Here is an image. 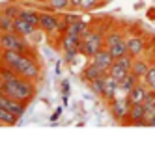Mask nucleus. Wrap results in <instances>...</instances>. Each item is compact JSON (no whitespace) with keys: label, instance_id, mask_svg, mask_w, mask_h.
Here are the masks:
<instances>
[{"label":"nucleus","instance_id":"f257e3e1","mask_svg":"<svg viewBox=\"0 0 155 147\" xmlns=\"http://www.w3.org/2000/svg\"><path fill=\"white\" fill-rule=\"evenodd\" d=\"M0 91L13 97L17 101L25 104H30L36 97V91H38V82H32L28 78H23V76H13L9 80H2L0 82Z\"/></svg>","mask_w":155,"mask_h":147},{"label":"nucleus","instance_id":"f03ea898","mask_svg":"<svg viewBox=\"0 0 155 147\" xmlns=\"http://www.w3.org/2000/svg\"><path fill=\"white\" fill-rule=\"evenodd\" d=\"M105 30L101 28H90L86 34H84V37L81 41V49H79V54L86 56V58H92V56L99 50V49H103L105 47Z\"/></svg>","mask_w":155,"mask_h":147},{"label":"nucleus","instance_id":"7ed1b4c3","mask_svg":"<svg viewBox=\"0 0 155 147\" xmlns=\"http://www.w3.org/2000/svg\"><path fill=\"white\" fill-rule=\"evenodd\" d=\"M15 73L23 78H28L32 82H39L41 80V65L38 62V58L30 52H25L23 58L19 60V63L15 65Z\"/></svg>","mask_w":155,"mask_h":147},{"label":"nucleus","instance_id":"20e7f679","mask_svg":"<svg viewBox=\"0 0 155 147\" xmlns=\"http://www.w3.org/2000/svg\"><path fill=\"white\" fill-rule=\"evenodd\" d=\"M81 41H82V37L81 36H75V34H71V32L60 34V49L64 50V58H65L68 63H71L75 60V56L79 54Z\"/></svg>","mask_w":155,"mask_h":147},{"label":"nucleus","instance_id":"39448f33","mask_svg":"<svg viewBox=\"0 0 155 147\" xmlns=\"http://www.w3.org/2000/svg\"><path fill=\"white\" fill-rule=\"evenodd\" d=\"M129 108H131V101L127 95H116L108 101V110L112 117L120 123H125L127 114H129Z\"/></svg>","mask_w":155,"mask_h":147},{"label":"nucleus","instance_id":"423d86ee","mask_svg":"<svg viewBox=\"0 0 155 147\" xmlns=\"http://www.w3.org/2000/svg\"><path fill=\"white\" fill-rule=\"evenodd\" d=\"M0 49H9V50H23L28 52V43L23 36L17 32H0Z\"/></svg>","mask_w":155,"mask_h":147},{"label":"nucleus","instance_id":"0eeeda50","mask_svg":"<svg viewBox=\"0 0 155 147\" xmlns=\"http://www.w3.org/2000/svg\"><path fill=\"white\" fill-rule=\"evenodd\" d=\"M43 34H47L51 37L52 34H62V17L54 15V13H39V26Z\"/></svg>","mask_w":155,"mask_h":147},{"label":"nucleus","instance_id":"6e6552de","mask_svg":"<svg viewBox=\"0 0 155 147\" xmlns=\"http://www.w3.org/2000/svg\"><path fill=\"white\" fill-rule=\"evenodd\" d=\"M125 47H127V52L133 56V58L142 56L144 50H146V37L138 36V34H131V36L125 37Z\"/></svg>","mask_w":155,"mask_h":147},{"label":"nucleus","instance_id":"1a4fd4ad","mask_svg":"<svg viewBox=\"0 0 155 147\" xmlns=\"http://www.w3.org/2000/svg\"><path fill=\"white\" fill-rule=\"evenodd\" d=\"M0 106H4L6 110L13 112V114L19 116V117H23L26 114V106L28 104L21 103V101H17V99H13V97H9V95H6V93L0 91Z\"/></svg>","mask_w":155,"mask_h":147},{"label":"nucleus","instance_id":"9d476101","mask_svg":"<svg viewBox=\"0 0 155 147\" xmlns=\"http://www.w3.org/2000/svg\"><path fill=\"white\" fill-rule=\"evenodd\" d=\"M150 93H151V89L148 88V84L144 80H138V84L131 89L127 97H129L131 103H144V101L150 97Z\"/></svg>","mask_w":155,"mask_h":147},{"label":"nucleus","instance_id":"9b49d317","mask_svg":"<svg viewBox=\"0 0 155 147\" xmlns=\"http://www.w3.org/2000/svg\"><path fill=\"white\" fill-rule=\"evenodd\" d=\"M23 50H9V49H2L0 50V65L12 67L15 71V65L19 63V60L23 58Z\"/></svg>","mask_w":155,"mask_h":147},{"label":"nucleus","instance_id":"f8f14e48","mask_svg":"<svg viewBox=\"0 0 155 147\" xmlns=\"http://www.w3.org/2000/svg\"><path fill=\"white\" fill-rule=\"evenodd\" d=\"M92 62H94V63H97L99 67H103V69H107V71H108V67L114 63V58H112V54L108 52V49H107V47H103V49H99V50L92 56Z\"/></svg>","mask_w":155,"mask_h":147},{"label":"nucleus","instance_id":"ddd939ff","mask_svg":"<svg viewBox=\"0 0 155 147\" xmlns=\"http://www.w3.org/2000/svg\"><path fill=\"white\" fill-rule=\"evenodd\" d=\"M107 75V69H103V67H99L97 63L90 62L84 69H82V80L84 82H90L94 80V78H99V76H105Z\"/></svg>","mask_w":155,"mask_h":147},{"label":"nucleus","instance_id":"4468645a","mask_svg":"<svg viewBox=\"0 0 155 147\" xmlns=\"http://www.w3.org/2000/svg\"><path fill=\"white\" fill-rule=\"evenodd\" d=\"M36 30H38V26L32 24V22H28L26 19H23V17H17V19H15V28H13V32H17L19 36L30 37Z\"/></svg>","mask_w":155,"mask_h":147},{"label":"nucleus","instance_id":"2eb2a0df","mask_svg":"<svg viewBox=\"0 0 155 147\" xmlns=\"http://www.w3.org/2000/svg\"><path fill=\"white\" fill-rule=\"evenodd\" d=\"M138 80H140V78L135 76V75L129 71V73L120 80V88H118V93H116V95H129V91L138 84Z\"/></svg>","mask_w":155,"mask_h":147},{"label":"nucleus","instance_id":"dca6fc26","mask_svg":"<svg viewBox=\"0 0 155 147\" xmlns=\"http://www.w3.org/2000/svg\"><path fill=\"white\" fill-rule=\"evenodd\" d=\"M150 62L148 60H144V58H140V56H137V58H133V65H131V73L135 75V76H138L140 80L144 76H146V73H148V69H150Z\"/></svg>","mask_w":155,"mask_h":147},{"label":"nucleus","instance_id":"f3484780","mask_svg":"<svg viewBox=\"0 0 155 147\" xmlns=\"http://www.w3.org/2000/svg\"><path fill=\"white\" fill-rule=\"evenodd\" d=\"M129 71H131V69H129L127 65H124V63H121V62L114 60V63H112V65L108 67V71H107V75H108V76H112V78H116V80L120 82V80H121V78H124V76H125V75H127Z\"/></svg>","mask_w":155,"mask_h":147},{"label":"nucleus","instance_id":"a211bd4d","mask_svg":"<svg viewBox=\"0 0 155 147\" xmlns=\"http://www.w3.org/2000/svg\"><path fill=\"white\" fill-rule=\"evenodd\" d=\"M88 86H90V89H92L95 95L105 97V93H107V75H105V76H99V78H94V80H90V82H88Z\"/></svg>","mask_w":155,"mask_h":147},{"label":"nucleus","instance_id":"6ab92c4d","mask_svg":"<svg viewBox=\"0 0 155 147\" xmlns=\"http://www.w3.org/2000/svg\"><path fill=\"white\" fill-rule=\"evenodd\" d=\"M19 116H15L13 112H9L6 110L4 106H0V125H4V127H13L19 123Z\"/></svg>","mask_w":155,"mask_h":147},{"label":"nucleus","instance_id":"aec40b11","mask_svg":"<svg viewBox=\"0 0 155 147\" xmlns=\"http://www.w3.org/2000/svg\"><path fill=\"white\" fill-rule=\"evenodd\" d=\"M39 13H41V11H38V9H32V8H21V11H19V17H23V19H26L28 22H32V24L39 26Z\"/></svg>","mask_w":155,"mask_h":147},{"label":"nucleus","instance_id":"412c9836","mask_svg":"<svg viewBox=\"0 0 155 147\" xmlns=\"http://www.w3.org/2000/svg\"><path fill=\"white\" fill-rule=\"evenodd\" d=\"M108 49V52L112 54V58L116 60V58H120V56H124V54H127V47H125V39H121V41H116V43H112L110 47H107Z\"/></svg>","mask_w":155,"mask_h":147},{"label":"nucleus","instance_id":"4be33fe9","mask_svg":"<svg viewBox=\"0 0 155 147\" xmlns=\"http://www.w3.org/2000/svg\"><path fill=\"white\" fill-rule=\"evenodd\" d=\"M15 28V19L0 11V32H13Z\"/></svg>","mask_w":155,"mask_h":147},{"label":"nucleus","instance_id":"5701e85b","mask_svg":"<svg viewBox=\"0 0 155 147\" xmlns=\"http://www.w3.org/2000/svg\"><path fill=\"white\" fill-rule=\"evenodd\" d=\"M47 2V8L51 11H65V9H69V0H45Z\"/></svg>","mask_w":155,"mask_h":147},{"label":"nucleus","instance_id":"b1692460","mask_svg":"<svg viewBox=\"0 0 155 147\" xmlns=\"http://www.w3.org/2000/svg\"><path fill=\"white\" fill-rule=\"evenodd\" d=\"M142 80L148 84V88L151 89V91H155V63H151V65H150V69H148L146 76H144Z\"/></svg>","mask_w":155,"mask_h":147},{"label":"nucleus","instance_id":"393cba45","mask_svg":"<svg viewBox=\"0 0 155 147\" xmlns=\"http://www.w3.org/2000/svg\"><path fill=\"white\" fill-rule=\"evenodd\" d=\"M101 4H103L101 0H82V2H81V9L92 11V9H95V8H99Z\"/></svg>","mask_w":155,"mask_h":147},{"label":"nucleus","instance_id":"a878e982","mask_svg":"<svg viewBox=\"0 0 155 147\" xmlns=\"http://www.w3.org/2000/svg\"><path fill=\"white\" fill-rule=\"evenodd\" d=\"M2 11H4L6 15H9V17L17 19V17H19V11H21V8H19V6H15V4H9V6H6Z\"/></svg>","mask_w":155,"mask_h":147},{"label":"nucleus","instance_id":"bb28decb","mask_svg":"<svg viewBox=\"0 0 155 147\" xmlns=\"http://www.w3.org/2000/svg\"><path fill=\"white\" fill-rule=\"evenodd\" d=\"M60 116H62V108H56V110L52 112V116H51V121H52V123H54V121H58Z\"/></svg>","mask_w":155,"mask_h":147},{"label":"nucleus","instance_id":"cd10ccee","mask_svg":"<svg viewBox=\"0 0 155 147\" xmlns=\"http://www.w3.org/2000/svg\"><path fill=\"white\" fill-rule=\"evenodd\" d=\"M150 127H155V116H153V119L150 121Z\"/></svg>","mask_w":155,"mask_h":147},{"label":"nucleus","instance_id":"c85d7f7f","mask_svg":"<svg viewBox=\"0 0 155 147\" xmlns=\"http://www.w3.org/2000/svg\"><path fill=\"white\" fill-rule=\"evenodd\" d=\"M34 2H45V0H34Z\"/></svg>","mask_w":155,"mask_h":147},{"label":"nucleus","instance_id":"c756f323","mask_svg":"<svg viewBox=\"0 0 155 147\" xmlns=\"http://www.w3.org/2000/svg\"><path fill=\"white\" fill-rule=\"evenodd\" d=\"M101 2H103V4H105V2H107V0H101Z\"/></svg>","mask_w":155,"mask_h":147}]
</instances>
